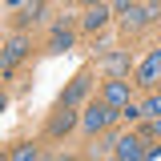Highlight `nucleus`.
I'll return each instance as SVG.
<instances>
[{"instance_id":"12","label":"nucleus","mask_w":161,"mask_h":161,"mask_svg":"<svg viewBox=\"0 0 161 161\" xmlns=\"http://www.w3.org/2000/svg\"><path fill=\"white\" fill-rule=\"evenodd\" d=\"M121 117H129V121H137V117H145V109H141V105H125V109H121Z\"/></svg>"},{"instance_id":"1","label":"nucleus","mask_w":161,"mask_h":161,"mask_svg":"<svg viewBox=\"0 0 161 161\" xmlns=\"http://www.w3.org/2000/svg\"><path fill=\"white\" fill-rule=\"evenodd\" d=\"M113 117H121V109H117V105H109V101L89 105V113H85V129H89V133H101V129H105Z\"/></svg>"},{"instance_id":"14","label":"nucleus","mask_w":161,"mask_h":161,"mask_svg":"<svg viewBox=\"0 0 161 161\" xmlns=\"http://www.w3.org/2000/svg\"><path fill=\"white\" fill-rule=\"evenodd\" d=\"M149 133H153V137H161V117L153 121V125H149Z\"/></svg>"},{"instance_id":"15","label":"nucleus","mask_w":161,"mask_h":161,"mask_svg":"<svg viewBox=\"0 0 161 161\" xmlns=\"http://www.w3.org/2000/svg\"><path fill=\"white\" fill-rule=\"evenodd\" d=\"M89 4H101V0H89Z\"/></svg>"},{"instance_id":"2","label":"nucleus","mask_w":161,"mask_h":161,"mask_svg":"<svg viewBox=\"0 0 161 161\" xmlns=\"http://www.w3.org/2000/svg\"><path fill=\"white\" fill-rule=\"evenodd\" d=\"M145 149H149V145H145L141 137H121V141H117V157H121V161H137V157H145Z\"/></svg>"},{"instance_id":"4","label":"nucleus","mask_w":161,"mask_h":161,"mask_svg":"<svg viewBox=\"0 0 161 161\" xmlns=\"http://www.w3.org/2000/svg\"><path fill=\"white\" fill-rule=\"evenodd\" d=\"M105 101L117 105V109H125V105H129V85H125V80H109V85H105Z\"/></svg>"},{"instance_id":"10","label":"nucleus","mask_w":161,"mask_h":161,"mask_svg":"<svg viewBox=\"0 0 161 161\" xmlns=\"http://www.w3.org/2000/svg\"><path fill=\"white\" fill-rule=\"evenodd\" d=\"M12 157L16 161H32V157H40V153H36V145H20V149H12Z\"/></svg>"},{"instance_id":"3","label":"nucleus","mask_w":161,"mask_h":161,"mask_svg":"<svg viewBox=\"0 0 161 161\" xmlns=\"http://www.w3.org/2000/svg\"><path fill=\"white\" fill-rule=\"evenodd\" d=\"M89 85H93V77H89V73H80V77L73 80L69 89H64V101H60V105H69V109H73V105H77L85 93H89Z\"/></svg>"},{"instance_id":"7","label":"nucleus","mask_w":161,"mask_h":161,"mask_svg":"<svg viewBox=\"0 0 161 161\" xmlns=\"http://www.w3.org/2000/svg\"><path fill=\"white\" fill-rule=\"evenodd\" d=\"M105 20H109V8H105V4H93V8L85 12V28H93V32H97Z\"/></svg>"},{"instance_id":"13","label":"nucleus","mask_w":161,"mask_h":161,"mask_svg":"<svg viewBox=\"0 0 161 161\" xmlns=\"http://www.w3.org/2000/svg\"><path fill=\"white\" fill-rule=\"evenodd\" d=\"M109 69H113V73H125V69H129V60H125V57H109Z\"/></svg>"},{"instance_id":"6","label":"nucleus","mask_w":161,"mask_h":161,"mask_svg":"<svg viewBox=\"0 0 161 161\" xmlns=\"http://www.w3.org/2000/svg\"><path fill=\"white\" fill-rule=\"evenodd\" d=\"M73 125H77V117L69 113V105H60V113L53 117V125H48V133H53V137H60V133H69Z\"/></svg>"},{"instance_id":"5","label":"nucleus","mask_w":161,"mask_h":161,"mask_svg":"<svg viewBox=\"0 0 161 161\" xmlns=\"http://www.w3.org/2000/svg\"><path fill=\"white\" fill-rule=\"evenodd\" d=\"M157 73H161V48H157V53H153L149 60H145V64H141L137 85H153V80H157Z\"/></svg>"},{"instance_id":"9","label":"nucleus","mask_w":161,"mask_h":161,"mask_svg":"<svg viewBox=\"0 0 161 161\" xmlns=\"http://www.w3.org/2000/svg\"><path fill=\"white\" fill-rule=\"evenodd\" d=\"M64 48H73V32L57 28V32H53V53H64Z\"/></svg>"},{"instance_id":"11","label":"nucleus","mask_w":161,"mask_h":161,"mask_svg":"<svg viewBox=\"0 0 161 161\" xmlns=\"http://www.w3.org/2000/svg\"><path fill=\"white\" fill-rule=\"evenodd\" d=\"M145 113H153V117H161V93H153V97L145 101Z\"/></svg>"},{"instance_id":"8","label":"nucleus","mask_w":161,"mask_h":161,"mask_svg":"<svg viewBox=\"0 0 161 161\" xmlns=\"http://www.w3.org/2000/svg\"><path fill=\"white\" fill-rule=\"evenodd\" d=\"M24 53H28V44H24V36H12V40H8V57H4V60H12V64H16V60L24 57Z\"/></svg>"}]
</instances>
